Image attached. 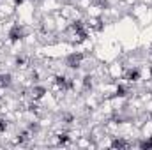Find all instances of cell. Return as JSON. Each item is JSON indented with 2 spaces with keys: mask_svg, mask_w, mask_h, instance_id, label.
Segmentation results:
<instances>
[{
  "mask_svg": "<svg viewBox=\"0 0 152 150\" xmlns=\"http://www.w3.org/2000/svg\"><path fill=\"white\" fill-rule=\"evenodd\" d=\"M117 92H118V95H124V92H126V90H124V87H118V90H117Z\"/></svg>",
  "mask_w": 152,
  "mask_h": 150,
  "instance_id": "8",
  "label": "cell"
},
{
  "mask_svg": "<svg viewBox=\"0 0 152 150\" xmlns=\"http://www.w3.org/2000/svg\"><path fill=\"white\" fill-rule=\"evenodd\" d=\"M5 127H7L5 120H0V131H5Z\"/></svg>",
  "mask_w": 152,
  "mask_h": 150,
  "instance_id": "7",
  "label": "cell"
},
{
  "mask_svg": "<svg viewBox=\"0 0 152 150\" xmlns=\"http://www.w3.org/2000/svg\"><path fill=\"white\" fill-rule=\"evenodd\" d=\"M138 78H140V73H138L136 69H134V71H129V73L126 74V79H129V81H136Z\"/></svg>",
  "mask_w": 152,
  "mask_h": 150,
  "instance_id": "3",
  "label": "cell"
},
{
  "mask_svg": "<svg viewBox=\"0 0 152 150\" xmlns=\"http://www.w3.org/2000/svg\"><path fill=\"white\" fill-rule=\"evenodd\" d=\"M42 95H44V88L37 87V88H34V90H32V97H34V99H41Z\"/></svg>",
  "mask_w": 152,
  "mask_h": 150,
  "instance_id": "4",
  "label": "cell"
},
{
  "mask_svg": "<svg viewBox=\"0 0 152 150\" xmlns=\"http://www.w3.org/2000/svg\"><path fill=\"white\" fill-rule=\"evenodd\" d=\"M81 58H83V57H81V55H80V53H78V55H71V57H69V58H67V64H69V67H80V62H81Z\"/></svg>",
  "mask_w": 152,
  "mask_h": 150,
  "instance_id": "1",
  "label": "cell"
},
{
  "mask_svg": "<svg viewBox=\"0 0 152 150\" xmlns=\"http://www.w3.org/2000/svg\"><path fill=\"white\" fill-rule=\"evenodd\" d=\"M9 36H11L12 41H18V39L21 37V28H20V27H14V28L11 30V34H9Z\"/></svg>",
  "mask_w": 152,
  "mask_h": 150,
  "instance_id": "2",
  "label": "cell"
},
{
  "mask_svg": "<svg viewBox=\"0 0 152 150\" xmlns=\"http://www.w3.org/2000/svg\"><path fill=\"white\" fill-rule=\"evenodd\" d=\"M142 147H143V149H151V147H152V138H151V140H147V141H143V143H142Z\"/></svg>",
  "mask_w": 152,
  "mask_h": 150,
  "instance_id": "6",
  "label": "cell"
},
{
  "mask_svg": "<svg viewBox=\"0 0 152 150\" xmlns=\"http://www.w3.org/2000/svg\"><path fill=\"white\" fill-rule=\"evenodd\" d=\"M113 147H115V149H124V147H127V143H126V141H122V140H115Z\"/></svg>",
  "mask_w": 152,
  "mask_h": 150,
  "instance_id": "5",
  "label": "cell"
}]
</instances>
